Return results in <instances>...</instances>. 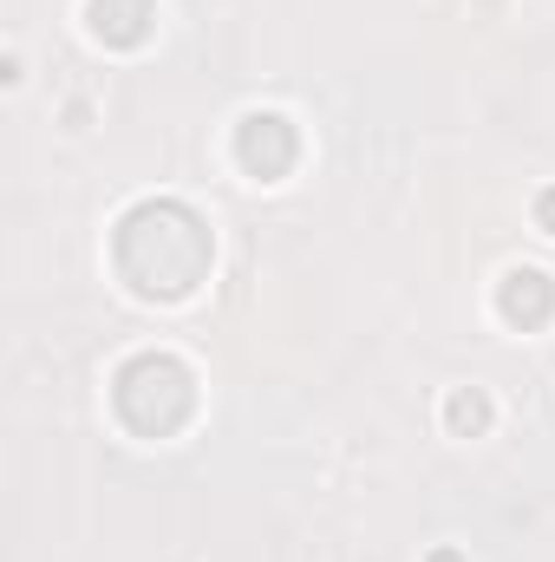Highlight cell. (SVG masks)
<instances>
[{
	"mask_svg": "<svg viewBox=\"0 0 555 562\" xmlns=\"http://www.w3.org/2000/svg\"><path fill=\"white\" fill-rule=\"evenodd\" d=\"M543 223H550V229H555V190H550V196H543Z\"/></svg>",
	"mask_w": 555,
	"mask_h": 562,
	"instance_id": "cell-5",
	"label": "cell"
},
{
	"mask_svg": "<svg viewBox=\"0 0 555 562\" xmlns=\"http://www.w3.org/2000/svg\"><path fill=\"white\" fill-rule=\"evenodd\" d=\"M236 150H242V164H249L256 177H281V170L294 164V132L269 112V119H249V125H242Z\"/></svg>",
	"mask_w": 555,
	"mask_h": 562,
	"instance_id": "cell-1",
	"label": "cell"
},
{
	"mask_svg": "<svg viewBox=\"0 0 555 562\" xmlns=\"http://www.w3.org/2000/svg\"><path fill=\"white\" fill-rule=\"evenodd\" d=\"M550 307H555V288H550V276L523 269V276H510V281H503V314H510V321L536 327V321H543Z\"/></svg>",
	"mask_w": 555,
	"mask_h": 562,
	"instance_id": "cell-2",
	"label": "cell"
},
{
	"mask_svg": "<svg viewBox=\"0 0 555 562\" xmlns=\"http://www.w3.org/2000/svg\"><path fill=\"white\" fill-rule=\"evenodd\" d=\"M451 425H484V400H451Z\"/></svg>",
	"mask_w": 555,
	"mask_h": 562,
	"instance_id": "cell-4",
	"label": "cell"
},
{
	"mask_svg": "<svg viewBox=\"0 0 555 562\" xmlns=\"http://www.w3.org/2000/svg\"><path fill=\"white\" fill-rule=\"evenodd\" d=\"M144 20H150V0H92V26L105 40H144Z\"/></svg>",
	"mask_w": 555,
	"mask_h": 562,
	"instance_id": "cell-3",
	"label": "cell"
}]
</instances>
